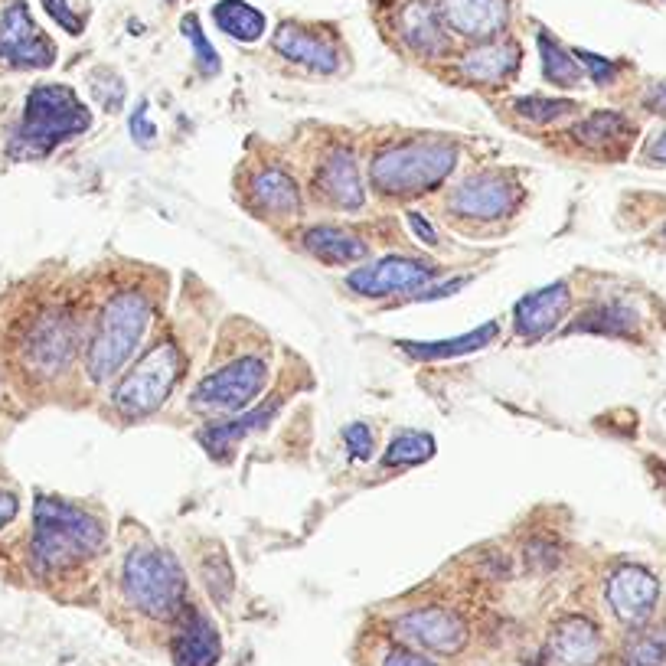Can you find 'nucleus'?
Returning <instances> with one entry per match:
<instances>
[{"mask_svg":"<svg viewBox=\"0 0 666 666\" xmlns=\"http://www.w3.org/2000/svg\"><path fill=\"white\" fill-rule=\"evenodd\" d=\"M105 546V529L92 513L59 497H36L30 555L40 572H63Z\"/></svg>","mask_w":666,"mask_h":666,"instance_id":"nucleus-1","label":"nucleus"},{"mask_svg":"<svg viewBox=\"0 0 666 666\" xmlns=\"http://www.w3.org/2000/svg\"><path fill=\"white\" fill-rule=\"evenodd\" d=\"M151 317L154 304L144 291L128 288L111 294L95 320L89 343H85V369H89L92 382L102 386L131 363L134 350L141 347L144 333L151 327Z\"/></svg>","mask_w":666,"mask_h":666,"instance_id":"nucleus-2","label":"nucleus"},{"mask_svg":"<svg viewBox=\"0 0 666 666\" xmlns=\"http://www.w3.org/2000/svg\"><path fill=\"white\" fill-rule=\"evenodd\" d=\"M92 111L82 105V98L69 85H36L23 105V118L17 134L10 138V157L33 160L53 154L59 144L89 131Z\"/></svg>","mask_w":666,"mask_h":666,"instance_id":"nucleus-3","label":"nucleus"},{"mask_svg":"<svg viewBox=\"0 0 666 666\" xmlns=\"http://www.w3.org/2000/svg\"><path fill=\"white\" fill-rule=\"evenodd\" d=\"M458 144L415 141L379 151L369 164V183L379 196H418L441 187L458 167Z\"/></svg>","mask_w":666,"mask_h":666,"instance_id":"nucleus-4","label":"nucleus"},{"mask_svg":"<svg viewBox=\"0 0 666 666\" xmlns=\"http://www.w3.org/2000/svg\"><path fill=\"white\" fill-rule=\"evenodd\" d=\"M121 588L147 618L170 621L187 608V575H183L177 555L167 549H131L121 565Z\"/></svg>","mask_w":666,"mask_h":666,"instance_id":"nucleus-5","label":"nucleus"},{"mask_svg":"<svg viewBox=\"0 0 666 666\" xmlns=\"http://www.w3.org/2000/svg\"><path fill=\"white\" fill-rule=\"evenodd\" d=\"M183 366H187V360H183V350L174 340L154 343L115 386L111 402H115L118 415L128 418V422L154 415L170 399V392L183 376Z\"/></svg>","mask_w":666,"mask_h":666,"instance_id":"nucleus-6","label":"nucleus"},{"mask_svg":"<svg viewBox=\"0 0 666 666\" xmlns=\"http://www.w3.org/2000/svg\"><path fill=\"white\" fill-rule=\"evenodd\" d=\"M265 382H268V360L258 353H245L239 360H232L229 366L213 369V373L193 389L190 409L196 415H209V418H232L249 402H255L258 392L265 389Z\"/></svg>","mask_w":666,"mask_h":666,"instance_id":"nucleus-7","label":"nucleus"},{"mask_svg":"<svg viewBox=\"0 0 666 666\" xmlns=\"http://www.w3.org/2000/svg\"><path fill=\"white\" fill-rule=\"evenodd\" d=\"M79 347V324L69 311H43L40 317H33V324L27 327L20 340V356L23 366L36 376H56L72 363Z\"/></svg>","mask_w":666,"mask_h":666,"instance_id":"nucleus-8","label":"nucleus"},{"mask_svg":"<svg viewBox=\"0 0 666 666\" xmlns=\"http://www.w3.org/2000/svg\"><path fill=\"white\" fill-rule=\"evenodd\" d=\"M435 275L438 268L425 258L389 255L350 271L347 288L360 298H415V294L435 285Z\"/></svg>","mask_w":666,"mask_h":666,"instance_id":"nucleus-9","label":"nucleus"},{"mask_svg":"<svg viewBox=\"0 0 666 666\" xmlns=\"http://www.w3.org/2000/svg\"><path fill=\"white\" fill-rule=\"evenodd\" d=\"M0 63L14 69H46L56 63V46L33 23L27 0H10L0 10Z\"/></svg>","mask_w":666,"mask_h":666,"instance_id":"nucleus-10","label":"nucleus"},{"mask_svg":"<svg viewBox=\"0 0 666 666\" xmlns=\"http://www.w3.org/2000/svg\"><path fill=\"white\" fill-rule=\"evenodd\" d=\"M392 631H396V637L405 640V644L431 650V653H444V657H451V653H458L467 644V624L461 614L448 608H435V604L399 614V618L392 621Z\"/></svg>","mask_w":666,"mask_h":666,"instance_id":"nucleus-11","label":"nucleus"},{"mask_svg":"<svg viewBox=\"0 0 666 666\" xmlns=\"http://www.w3.org/2000/svg\"><path fill=\"white\" fill-rule=\"evenodd\" d=\"M604 595H608L614 618H618L621 624L640 627L650 621L653 611H657L660 582L650 569H644V565H621V569H614L608 575Z\"/></svg>","mask_w":666,"mask_h":666,"instance_id":"nucleus-12","label":"nucleus"},{"mask_svg":"<svg viewBox=\"0 0 666 666\" xmlns=\"http://www.w3.org/2000/svg\"><path fill=\"white\" fill-rule=\"evenodd\" d=\"M516 203H520V187L503 174H477L471 180H464L448 200L454 216H467L480 222L510 216Z\"/></svg>","mask_w":666,"mask_h":666,"instance_id":"nucleus-13","label":"nucleus"},{"mask_svg":"<svg viewBox=\"0 0 666 666\" xmlns=\"http://www.w3.org/2000/svg\"><path fill=\"white\" fill-rule=\"evenodd\" d=\"M438 14L451 33L487 43L507 30L510 4L507 0H438Z\"/></svg>","mask_w":666,"mask_h":666,"instance_id":"nucleus-14","label":"nucleus"},{"mask_svg":"<svg viewBox=\"0 0 666 666\" xmlns=\"http://www.w3.org/2000/svg\"><path fill=\"white\" fill-rule=\"evenodd\" d=\"M317 193L324 196L330 206L347 209L356 213L366 203V190H363V177H360V164L350 147H337V151H327V157L320 160L317 167Z\"/></svg>","mask_w":666,"mask_h":666,"instance_id":"nucleus-15","label":"nucleus"},{"mask_svg":"<svg viewBox=\"0 0 666 666\" xmlns=\"http://www.w3.org/2000/svg\"><path fill=\"white\" fill-rule=\"evenodd\" d=\"M569 304H572L569 281H552V285L526 294L523 301H516L513 330L526 340L546 337V333H552L555 327H559V320L569 314Z\"/></svg>","mask_w":666,"mask_h":666,"instance_id":"nucleus-16","label":"nucleus"},{"mask_svg":"<svg viewBox=\"0 0 666 666\" xmlns=\"http://www.w3.org/2000/svg\"><path fill=\"white\" fill-rule=\"evenodd\" d=\"M275 49L294 66H304L311 72H320V76H333L340 69V56L337 46H333L327 36H320L311 27H301V23H281L275 30Z\"/></svg>","mask_w":666,"mask_h":666,"instance_id":"nucleus-17","label":"nucleus"},{"mask_svg":"<svg viewBox=\"0 0 666 666\" xmlns=\"http://www.w3.org/2000/svg\"><path fill=\"white\" fill-rule=\"evenodd\" d=\"M601 634L588 618H562L546 640L549 666H595L601 660Z\"/></svg>","mask_w":666,"mask_h":666,"instance_id":"nucleus-18","label":"nucleus"},{"mask_svg":"<svg viewBox=\"0 0 666 666\" xmlns=\"http://www.w3.org/2000/svg\"><path fill=\"white\" fill-rule=\"evenodd\" d=\"M219 634L213 621L200 608L187 604L177 614L174 637V666H216L219 663Z\"/></svg>","mask_w":666,"mask_h":666,"instance_id":"nucleus-19","label":"nucleus"},{"mask_svg":"<svg viewBox=\"0 0 666 666\" xmlns=\"http://www.w3.org/2000/svg\"><path fill=\"white\" fill-rule=\"evenodd\" d=\"M520 43L510 40H487L474 49H467L458 63V72L464 79H471L477 85H503L516 76L520 69Z\"/></svg>","mask_w":666,"mask_h":666,"instance_id":"nucleus-20","label":"nucleus"},{"mask_svg":"<svg viewBox=\"0 0 666 666\" xmlns=\"http://www.w3.org/2000/svg\"><path fill=\"white\" fill-rule=\"evenodd\" d=\"M399 33L402 43L415 49L418 56H441L448 49V33L435 4L428 0H409L399 10Z\"/></svg>","mask_w":666,"mask_h":666,"instance_id":"nucleus-21","label":"nucleus"},{"mask_svg":"<svg viewBox=\"0 0 666 666\" xmlns=\"http://www.w3.org/2000/svg\"><path fill=\"white\" fill-rule=\"evenodd\" d=\"M569 138L578 147H585V151L624 154L634 141V125L621 111H595V115H588L569 128Z\"/></svg>","mask_w":666,"mask_h":666,"instance_id":"nucleus-22","label":"nucleus"},{"mask_svg":"<svg viewBox=\"0 0 666 666\" xmlns=\"http://www.w3.org/2000/svg\"><path fill=\"white\" fill-rule=\"evenodd\" d=\"M252 203L271 216H298L301 213V190L288 170L265 167L252 177Z\"/></svg>","mask_w":666,"mask_h":666,"instance_id":"nucleus-23","label":"nucleus"},{"mask_svg":"<svg viewBox=\"0 0 666 666\" xmlns=\"http://www.w3.org/2000/svg\"><path fill=\"white\" fill-rule=\"evenodd\" d=\"M493 337H497V324L490 320V324L477 327L471 333H461V337H451V340H402L399 350L409 353L418 363H438V360H458V356L484 350L487 343H493Z\"/></svg>","mask_w":666,"mask_h":666,"instance_id":"nucleus-24","label":"nucleus"},{"mask_svg":"<svg viewBox=\"0 0 666 666\" xmlns=\"http://www.w3.org/2000/svg\"><path fill=\"white\" fill-rule=\"evenodd\" d=\"M301 242L314 258H320V262L347 265V262H363V258L369 255L366 242L360 236H353L350 229H340V226H314L304 232Z\"/></svg>","mask_w":666,"mask_h":666,"instance_id":"nucleus-25","label":"nucleus"},{"mask_svg":"<svg viewBox=\"0 0 666 666\" xmlns=\"http://www.w3.org/2000/svg\"><path fill=\"white\" fill-rule=\"evenodd\" d=\"M637 330V311L624 301L588 307L572 324H565V333H598V337H631Z\"/></svg>","mask_w":666,"mask_h":666,"instance_id":"nucleus-26","label":"nucleus"},{"mask_svg":"<svg viewBox=\"0 0 666 666\" xmlns=\"http://www.w3.org/2000/svg\"><path fill=\"white\" fill-rule=\"evenodd\" d=\"M213 20L222 33L239 43H255L265 33V14L245 4V0H219L213 7Z\"/></svg>","mask_w":666,"mask_h":666,"instance_id":"nucleus-27","label":"nucleus"},{"mask_svg":"<svg viewBox=\"0 0 666 666\" xmlns=\"http://www.w3.org/2000/svg\"><path fill=\"white\" fill-rule=\"evenodd\" d=\"M539 40V59H542V76H546L552 85H559V89H575L578 82H582V66H578L575 53H569L549 30H539L536 33Z\"/></svg>","mask_w":666,"mask_h":666,"instance_id":"nucleus-28","label":"nucleus"},{"mask_svg":"<svg viewBox=\"0 0 666 666\" xmlns=\"http://www.w3.org/2000/svg\"><path fill=\"white\" fill-rule=\"evenodd\" d=\"M438 444L428 431H399L382 454V467H415L435 458Z\"/></svg>","mask_w":666,"mask_h":666,"instance_id":"nucleus-29","label":"nucleus"},{"mask_svg":"<svg viewBox=\"0 0 666 666\" xmlns=\"http://www.w3.org/2000/svg\"><path fill=\"white\" fill-rule=\"evenodd\" d=\"M578 105L569 98H539V95H526L516 102V115H523L533 125H555V121L575 115Z\"/></svg>","mask_w":666,"mask_h":666,"instance_id":"nucleus-30","label":"nucleus"},{"mask_svg":"<svg viewBox=\"0 0 666 666\" xmlns=\"http://www.w3.org/2000/svg\"><path fill=\"white\" fill-rule=\"evenodd\" d=\"M666 663V637L660 634H637L624 647L621 666H663Z\"/></svg>","mask_w":666,"mask_h":666,"instance_id":"nucleus-31","label":"nucleus"},{"mask_svg":"<svg viewBox=\"0 0 666 666\" xmlns=\"http://www.w3.org/2000/svg\"><path fill=\"white\" fill-rule=\"evenodd\" d=\"M183 36H187L190 46H193L196 69H200L203 76H216V72L222 69V59H219V53L213 49V43L206 40V33H203V27H200V20H196L193 14H190V17H183Z\"/></svg>","mask_w":666,"mask_h":666,"instance_id":"nucleus-32","label":"nucleus"},{"mask_svg":"<svg viewBox=\"0 0 666 666\" xmlns=\"http://www.w3.org/2000/svg\"><path fill=\"white\" fill-rule=\"evenodd\" d=\"M343 441H347V454L350 461H369L376 451V438H373V428L366 422H353L343 431Z\"/></svg>","mask_w":666,"mask_h":666,"instance_id":"nucleus-33","label":"nucleus"},{"mask_svg":"<svg viewBox=\"0 0 666 666\" xmlns=\"http://www.w3.org/2000/svg\"><path fill=\"white\" fill-rule=\"evenodd\" d=\"M575 59H578V66H582V72H588V76L595 79L598 85L614 82V79H618V72H621L618 63H611V59L588 53V49H575Z\"/></svg>","mask_w":666,"mask_h":666,"instance_id":"nucleus-34","label":"nucleus"},{"mask_svg":"<svg viewBox=\"0 0 666 666\" xmlns=\"http://www.w3.org/2000/svg\"><path fill=\"white\" fill-rule=\"evenodd\" d=\"M526 562H529V569H536V572H552L555 565H559V552H555L552 542L536 539L526 546Z\"/></svg>","mask_w":666,"mask_h":666,"instance_id":"nucleus-35","label":"nucleus"},{"mask_svg":"<svg viewBox=\"0 0 666 666\" xmlns=\"http://www.w3.org/2000/svg\"><path fill=\"white\" fill-rule=\"evenodd\" d=\"M43 7H46V14L53 17L63 30H69V33H82V20H79L76 14H72L69 0H43Z\"/></svg>","mask_w":666,"mask_h":666,"instance_id":"nucleus-36","label":"nucleus"},{"mask_svg":"<svg viewBox=\"0 0 666 666\" xmlns=\"http://www.w3.org/2000/svg\"><path fill=\"white\" fill-rule=\"evenodd\" d=\"M467 281H474V275H454V278H448L444 285H431V288H425L422 294H415L412 301H441V298H451V294H458Z\"/></svg>","mask_w":666,"mask_h":666,"instance_id":"nucleus-37","label":"nucleus"},{"mask_svg":"<svg viewBox=\"0 0 666 666\" xmlns=\"http://www.w3.org/2000/svg\"><path fill=\"white\" fill-rule=\"evenodd\" d=\"M128 131H131V138L138 141V144H151L154 141V125L147 121V105H138L134 108V115H131V121H128Z\"/></svg>","mask_w":666,"mask_h":666,"instance_id":"nucleus-38","label":"nucleus"},{"mask_svg":"<svg viewBox=\"0 0 666 666\" xmlns=\"http://www.w3.org/2000/svg\"><path fill=\"white\" fill-rule=\"evenodd\" d=\"M382 666H438V663L418 657V653L405 650V647H396V650H389L386 657H382Z\"/></svg>","mask_w":666,"mask_h":666,"instance_id":"nucleus-39","label":"nucleus"},{"mask_svg":"<svg viewBox=\"0 0 666 666\" xmlns=\"http://www.w3.org/2000/svg\"><path fill=\"white\" fill-rule=\"evenodd\" d=\"M405 219H409L412 232H415V236L422 239L425 245H438V232L431 229V222H428V219H425L422 213H409V216H405Z\"/></svg>","mask_w":666,"mask_h":666,"instance_id":"nucleus-40","label":"nucleus"},{"mask_svg":"<svg viewBox=\"0 0 666 666\" xmlns=\"http://www.w3.org/2000/svg\"><path fill=\"white\" fill-rule=\"evenodd\" d=\"M644 105L653 111V115H666V79L650 85V92L644 95Z\"/></svg>","mask_w":666,"mask_h":666,"instance_id":"nucleus-41","label":"nucleus"},{"mask_svg":"<svg viewBox=\"0 0 666 666\" xmlns=\"http://www.w3.org/2000/svg\"><path fill=\"white\" fill-rule=\"evenodd\" d=\"M14 516H17V497L14 493H7V490H0V529L14 520Z\"/></svg>","mask_w":666,"mask_h":666,"instance_id":"nucleus-42","label":"nucleus"},{"mask_svg":"<svg viewBox=\"0 0 666 666\" xmlns=\"http://www.w3.org/2000/svg\"><path fill=\"white\" fill-rule=\"evenodd\" d=\"M650 157H653V160H660V164H666V131L653 138V144H650Z\"/></svg>","mask_w":666,"mask_h":666,"instance_id":"nucleus-43","label":"nucleus"},{"mask_svg":"<svg viewBox=\"0 0 666 666\" xmlns=\"http://www.w3.org/2000/svg\"><path fill=\"white\" fill-rule=\"evenodd\" d=\"M164 4H177V0H164Z\"/></svg>","mask_w":666,"mask_h":666,"instance_id":"nucleus-44","label":"nucleus"}]
</instances>
